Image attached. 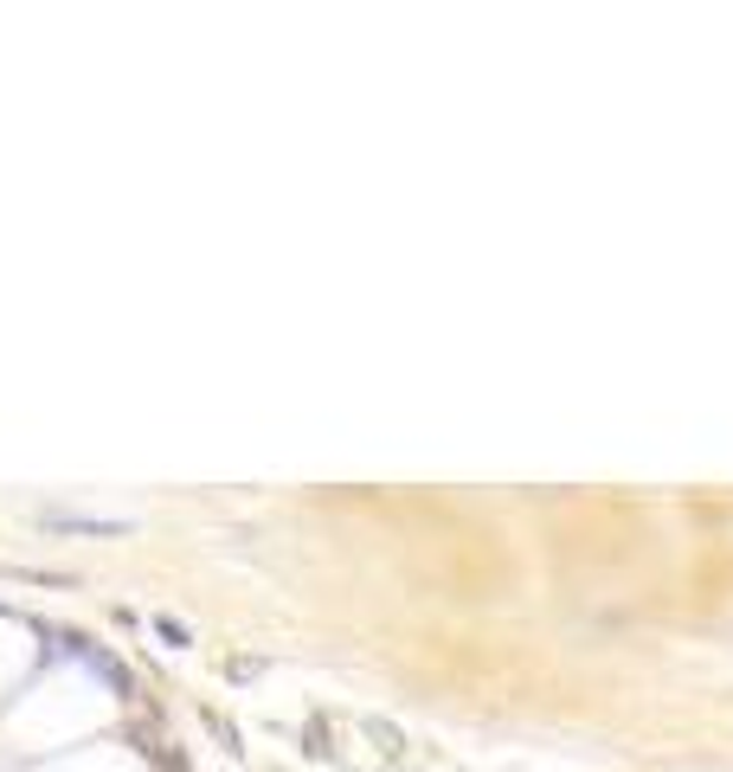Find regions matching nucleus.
<instances>
[{"label": "nucleus", "mask_w": 733, "mask_h": 772, "mask_svg": "<svg viewBox=\"0 0 733 772\" xmlns=\"http://www.w3.org/2000/svg\"><path fill=\"white\" fill-rule=\"evenodd\" d=\"M45 528H59V535H129V521H116V515H45Z\"/></svg>", "instance_id": "f257e3e1"}, {"label": "nucleus", "mask_w": 733, "mask_h": 772, "mask_svg": "<svg viewBox=\"0 0 733 772\" xmlns=\"http://www.w3.org/2000/svg\"><path fill=\"white\" fill-rule=\"evenodd\" d=\"M155 631H161V644H174V651H181L187 637H193V631H187L181 618H155Z\"/></svg>", "instance_id": "f03ea898"}]
</instances>
